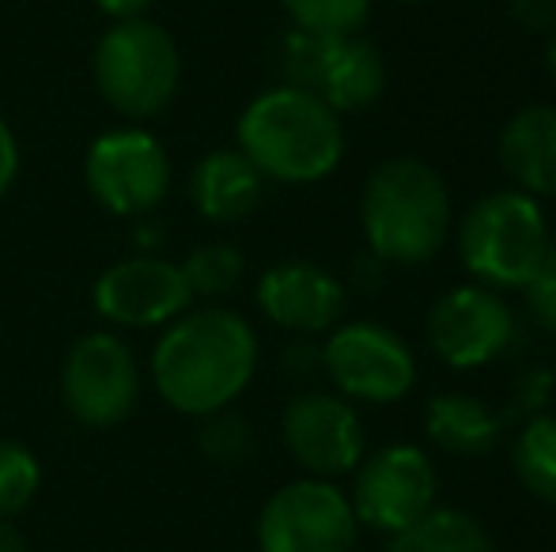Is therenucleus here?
Here are the masks:
<instances>
[{"mask_svg": "<svg viewBox=\"0 0 556 552\" xmlns=\"http://www.w3.org/2000/svg\"><path fill=\"white\" fill-rule=\"evenodd\" d=\"M257 371V337L235 310H186L152 352L155 390L186 416H213L231 406Z\"/></svg>", "mask_w": 556, "mask_h": 552, "instance_id": "1", "label": "nucleus"}, {"mask_svg": "<svg viewBox=\"0 0 556 552\" xmlns=\"http://www.w3.org/2000/svg\"><path fill=\"white\" fill-rule=\"evenodd\" d=\"M235 137L239 152L262 170V178L288 185L323 182L344 155L341 114L292 84L262 91L242 111Z\"/></svg>", "mask_w": 556, "mask_h": 552, "instance_id": "2", "label": "nucleus"}, {"mask_svg": "<svg viewBox=\"0 0 556 552\" xmlns=\"http://www.w3.org/2000/svg\"><path fill=\"white\" fill-rule=\"evenodd\" d=\"M367 251L390 266H425L443 251L451 231V193L435 167L413 155L387 159L367 175L359 193Z\"/></svg>", "mask_w": 556, "mask_h": 552, "instance_id": "3", "label": "nucleus"}, {"mask_svg": "<svg viewBox=\"0 0 556 552\" xmlns=\"http://www.w3.org/2000/svg\"><path fill=\"white\" fill-rule=\"evenodd\" d=\"M549 223L538 197L496 190L466 208L458 223V258L473 284L492 292H522L549 254Z\"/></svg>", "mask_w": 556, "mask_h": 552, "instance_id": "4", "label": "nucleus"}, {"mask_svg": "<svg viewBox=\"0 0 556 552\" xmlns=\"http://www.w3.org/2000/svg\"><path fill=\"white\" fill-rule=\"evenodd\" d=\"M91 68L106 106L132 121L167 111L182 84V57L175 38L152 20L114 23L99 38Z\"/></svg>", "mask_w": 556, "mask_h": 552, "instance_id": "5", "label": "nucleus"}, {"mask_svg": "<svg viewBox=\"0 0 556 552\" xmlns=\"http://www.w3.org/2000/svg\"><path fill=\"white\" fill-rule=\"evenodd\" d=\"M356 534L359 523L352 500L323 477L277 488L257 515L262 552H352Z\"/></svg>", "mask_w": 556, "mask_h": 552, "instance_id": "6", "label": "nucleus"}, {"mask_svg": "<svg viewBox=\"0 0 556 552\" xmlns=\"http://www.w3.org/2000/svg\"><path fill=\"white\" fill-rule=\"evenodd\" d=\"M323 368L341 398L371 406H394L417 386L409 345L379 322L333 325L323 345Z\"/></svg>", "mask_w": 556, "mask_h": 552, "instance_id": "7", "label": "nucleus"}, {"mask_svg": "<svg viewBox=\"0 0 556 552\" xmlns=\"http://www.w3.org/2000/svg\"><path fill=\"white\" fill-rule=\"evenodd\" d=\"M349 500L356 523L394 538L435 508L432 458L413 442H390V447L359 458Z\"/></svg>", "mask_w": 556, "mask_h": 552, "instance_id": "8", "label": "nucleus"}, {"mask_svg": "<svg viewBox=\"0 0 556 552\" xmlns=\"http://www.w3.org/2000/svg\"><path fill=\"white\" fill-rule=\"evenodd\" d=\"M84 182L91 197L114 216L152 213L170 190V159L144 129H111L84 155Z\"/></svg>", "mask_w": 556, "mask_h": 552, "instance_id": "9", "label": "nucleus"}, {"mask_svg": "<svg viewBox=\"0 0 556 552\" xmlns=\"http://www.w3.org/2000/svg\"><path fill=\"white\" fill-rule=\"evenodd\" d=\"M137 363L114 333H84L73 341L61 368V398L88 427H114L137 406Z\"/></svg>", "mask_w": 556, "mask_h": 552, "instance_id": "10", "label": "nucleus"}, {"mask_svg": "<svg viewBox=\"0 0 556 552\" xmlns=\"http://www.w3.org/2000/svg\"><path fill=\"white\" fill-rule=\"evenodd\" d=\"M515 341V314L500 292L484 284H458L440 295L428 314V345L458 371L484 368Z\"/></svg>", "mask_w": 556, "mask_h": 552, "instance_id": "11", "label": "nucleus"}, {"mask_svg": "<svg viewBox=\"0 0 556 552\" xmlns=\"http://www.w3.org/2000/svg\"><path fill=\"white\" fill-rule=\"evenodd\" d=\"M96 310L125 330H148L170 318H182L193 303V292L182 277V266L163 258L117 261L96 280Z\"/></svg>", "mask_w": 556, "mask_h": 552, "instance_id": "12", "label": "nucleus"}, {"mask_svg": "<svg viewBox=\"0 0 556 552\" xmlns=\"http://www.w3.org/2000/svg\"><path fill=\"white\" fill-rule=\"evenodd\" d=\"M280 432L292 458L315 477L330 480L352 473L364 458V427L356 409L337 394H300L288 401Z\"/></svg>", "mask_w": 556, "mask_h": 552, "instance_id": "13", "label": "nucleus"}, {"mask_svg": "<svg viewBox=\"0 0 556 552\" xmlns=\"http://www.w3.org/2000/svg\"><path fill=\"white\" fill-rule=\"evenodd\" d=\"M257 307L292 333H330L344 314V284L315 261H280L257 280Z\"/></svg>", "mask_w": 556, "mask_h": 552, "instance_id": "14", "label": "nucleus"}, {"mask_svg": "<svg viewBox=\"0 0 556 552\" xmlns=\"http://www.w3.org/2000/svg\"><path fill=\"white\" fill-rule=\"evenodd\" d=\"M382 88H387V61L367 38L356 35H330L318 65L315 80H311V95H318L337 114L367 111L379 103Z\"/></svg>", "mask_w": 556, "mask_h": 552, "instance_id": "15", "label": "nucleus"}, {"mask_svg": "<svg viewBox=\"0 0 556 552\" xmlns=\"http://www.w3.org/2000/svg\"><path fill=\"white\" fill-rule=\"evenodd\" d=\"M500 167L530 197H556V106H527L507 121Z\"/></svg>", "mask_w": 556, "mask_h": 552, "instance_id": "16", "label": "nucleus"}, {"mask_svg": "<svg viewBox=\"0 0 556 552\" xmlns=\"http://www.w3.org/2000/svg\"><path fill=\"white\" fill-rule=\"evenodd\" d=\"M265 178L239 147H220L208 152L205 159L193 167L190 178V201L205 220L213 223H235L247 220L257 205H262Z\"/></svg>", "mask_w": 556, "mask_h": 552, "instance_id": "17", "label": "nucleus"}, {"mask_svg": "<svg viewBox=\"0 0 556 552\" xmlns=\"http://www.w3.org/2000/svg\"><path fill=\"white\" fill-rule=\"evenodd\" d=\"M425 432L454 458H481L496 450L504 420L473 394H440L425 409Z\"/></svg>", "mask_w": 556, "mask_h": 552, "instance_id": "18", "label": "nucleus"}, {"mask_svg": "<svg viewBox=\"0 0 556 552\" xmlns=\"http://www.w3.org/2000/svg\"><path fill=\"white\" fill-rule=\"evenodd\" d=\"M387 552H492L484 526L458 508H432L413 526L394 534Z\"/></svg>", "mask_w": 556, "mask_h": 552, "instance_id": "19", "label": "nucleus"}, {"mask_svg": "<svg viewBox=\"0 0 556 552\" xmlns=\"http://www.w3.org/2000/svg\"><path fill=\"white\" fill-rule=\"evenodd\" d=\"M515 477L530 496L556 508V416H530L511 442Z\"/></svg>", "mask_w": 556, "mask_h": 552, "instance_id": "20", "label": "nucleus"}, {"mask_svg": "<svg viewBox=\"0 0 556 552\" xmlns=\"http://www.w3.org/2000/svg\"><path fill=\"white\" fill-rule=\"evenodd\" d=\"M300 30L315 35H356L371 15V0H280Z\"/></svg>", "mask_w": 556, "mask_h": 552, "instance_id": "21", "label": "nucleus"}, {"mask_svg": "<svg viewBox=\"0 0 556 552\" xmlns=\"http://www.w3.org/2000/svg\"><path fill=\"white\" fill-rule=\"evenodd\" d=\"M38 480H42L38 458L23 442L0 439V518L20 515L35 500Z\"/></svg>", "mask_w": 556, "mask_h": 552, "instance_id": "22", "label": "nucleus"}, {"mask_svg": "<svg viewBox=\"0 0 556 552\" xmlns=\"http://www.w3.org/2000/svg\"><path fill=\"white\" fill-rule=\"evenodd\" d=\"M182 277L193 295H224L239 284L242 277V254L227 243H208L186 258Z\"/></svg>", "mask_w": 556, "mask_h": 552, "instance_id": "23", "label": "nucleus"}, {"mask_svg": "<svg viewBox=\"0 0 556 552\" xmlns=\"http://www.w3.org/2000/svg\"><path fill=\"white\" fill-rule=\"evenodd\" d=\"M522 295H527V310L538 330L556 337V243H549V254L538 266V273L522 284Z\"/></svg>", "mask_w": 556, "mask_h": 552, "instance_id": "24", "label": "nucleus"}, {"mask_svg": "<svg viewBox=\"0 0 556 552\" xmlns=\"http://www.w3.org/2000/svg\"><path fill=\"white\" fill-rule=\"evenodd\" d=\"M507 12L527 35H549L556 27V0H511Z\"/></svg>", "mask_w": 556, "mask_h": 552, "instance_id": "25", "label": "nucleus"}, {"mask_svg": "<svg viewBox=\"0 0 556 552\" xmlns=\"http://www.w3.org/2000/svg\"><path fill=\"white\" fill-rule=\"evenodd\" d=\"M15 175H20V144H15L8 121L0 118V197L12 190Z\"/></svg>", "mask_w": 556, "mask_h": 552, "instance_id": "26", "label": "nucleus"}, {"mask_svg": "<svg viewBox=\"0 0 556 552\" xmlns=\"http://www.w3.org/2000/svg\"><path fill=\"white\" fill-rule=\"evenodd\" d=\"M549 390H553L549 371H530V375L519 383V406L534 413V409H542L545 401H549Z\"/></svg>", "mask_w": 556, "mask_h": 552, "instance_id": "27", "label": "nucleus"}, {"mask_svg": "<svg viewBox=\"0 0 556 552\" xmlns=\"http://www.w3.org/2000/svg\"><path fill=\"white\" fill-rule=\"evenodd\" d=\"M96 4H99V12H106L114 23H125V20H144L152 0H96Z\"/></svg>", "mask_w": 556, "mask_h": 552, "instance_id": "28", "label": "nucleus"}, {"mask_svg": "<svg viewBox=\"0 0 556 552\" xmlns=\"http://www.w3.org/2000/svg\"><path fill=\"white\" fill-rule=\"evenodd\" d=\"M0 552H27V541L8 518H0Z\"/></svg>", "mask_w": 556, "mask_h": 552, "instance_id": "29", "label": "nucleus"}, {"mask_svg": "<svg viewBox=\"0 0 556 552\" xmlns=\"http://www.w3.org/2000/svg\"><path fill=\"white\" fill-rule=\"evenodd\" d=\"M545 65H549V76L556 84V27L549 30V42H545Z\"/></svg>", "mask_w": 556, "mask_h": 552, "instance_id": "30", "label": "nucleus"}, {"mask_svg": "<svg viewBox=\"0 0 556 552\" xmlns=\"http://www.w3.org/2000/svg\"><path fill=\"white\" fill-rule=\"evenodd\" d=\"M402 4H417V0H402Z\"/></svg>", "mask_w": 556, "mask_h": 552, "instance_id": "31", "label": "nucleus"}]
</instances>
